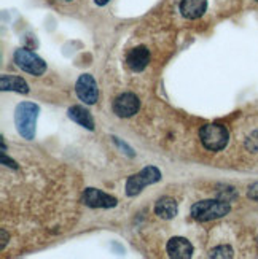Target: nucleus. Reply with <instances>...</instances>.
<instances>
[{
	"mask_svg": "<svg viewBox=\"0 0 258 259\" xmlns=\"http://www.w3.org/2000/svg\"><path fill=\"white\" fill-rule=\"evenodd\" d=\"M40 107L32 102H21L15 110V126L18 134L26 140H33L35 137L37 118Z\"/></svg>",
	"mask_w": 258,
	"mask_h": 259,
	"instance_id": "f257e3e1",
	"label": "nucleus"
},
{
	"mask_svg": "<svg viewBox=\"0 0 258 259\" xmlns=\"http://www.w3.org/2000/svg\"><path fill=\"white\" fill-rule=\"evenodd\" d=\"M231 210V205L228 200L223 199H207V200H199L192 207V217L196 221H212L227 217Z\"/></svg>",
	"mask_w": 258,
	"mask_h": 259,
	"instance_id": "f03ea898",
	"label": "nucleus"
},
{
	"mask_svg": "<svg viewBox=\"0 0 258 259\" xmlns=\"http://www.w3.org/2000/svg\"><path fill=\"white\" fill-rule=\"evenodd\" d=\"M201 143L209 151H220L228 145L230 132L222 124H204L199 129Z\"/></svg>",
	"mask_w": 258,
	"mask_h": 259,
	"instance_id": "7ed1b4c3",
	"label": "nucleus"
},
{
	"mask_svg": "<svg viewBox=\"0 0 258 259\" xmlns=\"http://www.w3.org/2000/svg\"><path fill=\"white\" fill-rule=\"evenodd\" d=\"M161 180V170L155 165L143 167L142 170L136 175H131L126 182V194L134 197L142 193V189L149 185H155Z\"/></svg>",
	"mask_w": 258,
	"mask_h": 259,
	"instance_id": "20e7f679",
	"label": "nucleus"
},
{
	"mask_svg": "<svg viewBox=\"0 0 258 259\" xmlns=\"http://www.w3.org/2000/svg\"><path fill=\"white\" fill-rule=\"evenodd\" d=\"M15 62L21 70H24L33 76H42L47 72V62H45L40 56L32 53L27 48H19L15 51Z\"/></svg>",
	"mask_w": 258,
	"mask_h": 259,
	"instance_id": "39448f33",
	"label": "nucleus"
},
{
	"mask_svg": "<svg viewBox=\"0 0 258 259\" xmlns=\"http://www.w3.org/2000/svg\"><path fill=\"white\" fill-rule=\"evenodd\" d=\"M75 93L78 96V99L85 102L86 105H94L99 99V89H97V83L93 78V75L85 73L80 75V78L75 83Z\"/></svg>",
	"mask_w": 258,
	"mask_h": 259,
	"instance_id": "423d86ee",
	"label": "nucleus"
},
{
	"mask_svg": "<svg viewBox=\"0 0 258 259\" xmlns=\"http://www.w3.org/2000/svg\"><path fill=\"white\" fill-rule=\"evenodd\" d=\"M82 204L91 208H114L117 207L118 200L114 196L105 194L104 191H100V189L88 188L85 189V193L82 196Z\"/></svg>",
	"mask_w": 258,
	"mask_h": 259,
	"instance_id": "0eeeda50",
	"label": "nucleus"
},
{
	"mask_svg": "<svg viewBox=\"0 0 258 259\" xmlns=\"http://www.w3.org/2000/svg\"><path fill=\"white\" fill-rule=\"evenodd\" d=\"M140 100L132 93H123L114 100V111L120 118H131L139 111Z\"/></svg>",
	"mask_w": 258,
	"mask_h": 259,
	"instance_id": "6e6552de",
	"label": "nucleus"
},
{
	"mask_svg": "<svg viewBox=\"0 0 258 259\" xmlns=\"http://www.w3.org/2000/svg\"><path fill=\"white\" fill-rule=\"evenodd\" d=\"M150 59H152V56H150L149 48L140 45V47L132 48L128 53L126 64L132 72H142V70L147 69V65L150 64Z\"/></svg>",
	"mask_w": 258,
	"mask_h": 259,
	"instance_id": "1a4fd4ad",
	"label": "nucleus"
},
{
	"mask_svg": "<svg viewBox=\"0 0 258 259\" xmlns=\"http://www.w3.org/2000/svg\"><path fill=\"white\" fill-rule=\"evenodd\" d=\"M166 250L169 257H174V259H190L195 251L192 242L187 240L185 237H172L167 242Z\"/></svg>",
	"mask_w": 258,
	"mask_h": 259,
	"instance_id": "9d476101",
	"label": "nucleus"
},
{
	"mask_svg": "<svg viewBox=\"0 0 258 259\" xmlns=\"http://www.w3.org/2000/svg\"><path fill=\"white\" fill-rule=\"evenodd\" d=\"M207 10V0H182L180 11L182 16L187 19H198Z\"/></svg>",
	"mask_w": 258,
	"mask_h": 259,
	"instance_id": "9b49d317",
	"label": "nucleus"
},
{
	"mask_svg": "<svg viewBox=\"0 0 258 259\" xmlns=\"http://www.w3.org/2000/svg\"><path fill=\"white\" fill-rule=\"evenodd\" d=\"M0 89L19 94H29V84L26 83V80L15 75H2V78H0Z\"/></svg>",
	"mask_w": 258,
	"mask_h": 259,
	"instance_id": "f8f14e48",
	"label": "nucleus"
},
{
	"mask_svg": "<svg viewBox=\"0 0 258 259\" xmlns=\"http://www.w3.org/2000/svg\"><path fill=\"white\" fill-rule=\"evenodd\" d=\"M69 118L72 121H75L77 124L83 126L88 131H94V119L91 116V113L82 105H73L69 108Z\"/></svg>",
	"mask_w": 258,
	"mask_h": 259,
	"instance_id": "ddd939ff",
	"label": "nucleus"
},
{
	"mask_svg": "<svg viewBox=\"0 0 258 259\" xmlns=\"http://www.w3.org/2000/svg\"><path fill=\"white\" fill-rule=\"evenodd\" d=\"M155 213L161 220H172L177 215V202L172 197H161L155 205Z\"/></svg>",
	"mask_w": 258,
	"mask_h": 259,
	"instance_id": "4468645a",
	"label": "nucleus"
},
{
	"mask_svg": "<svg viewBox=\"0 0 258 259\" xmlns=\"http://www.w3.org/2000/svg\"><path fill=\"white\" fill-rule=\"evenodd\" d=\"M209 256L220 257V259H230V257H233V248L228 245H220V246H215V248H212Z\"/></svg>",
	"mask_w": 258,
	"mask_h": 259,
	"instance_id": "2eb2a0df",
	"label": "nucleus"
},
{
	"mask_svg": "<svg viewBox=\"0 0 258 259\" xmlns=\"http://www.w3.org/2000/svg\"><path fill=\"white\" fill-rule=\"evenodd\" d=\"M245 148L252 153H258V131L252 132L245 140Z\"/></svg>",
	"mask_w": 258,
	"mask_h": 259,
	"instance_id": "dca6fc26",
	"label": "nucleus"
},
{
	"mask_svg": "<svg viewBox=\"0 0 258 259\" xmlns=\"http://www.w3.org/2000/svg\"><path fill=\"white\" fill-rule=\"evenodd\" d=\"M247 196H249L252 200H256V202H258V182H256V183H253V185L249 188Z\"/></svg>",
	"mask_w": 258,
	"mask_h": 259,
	"instance_id": "f3484780",
	"label": "nucleus"
},
{
	"mask_svg": "<svg viewBox=\"0 0 258 259\" xmlns=\"http://www.w3.org/2000/svg\"><path fill=\"white\" fill-rule=\"evenodd\" d=\"M2 162H4V165H10L11 168H18L16 162L13 159H10V157H7L5 151H2Z\"/></svg>",
	"mask_w": 258,
	"mask_h": 259,
	"instance_id": "a211bd4d",
	"label": "nucleus"
},
{
	"mask_svg": "<svg viewBox=\"0 0 258 259\" xmlns=\"http://www.w3.org/2000/svg\"><path fill=\"white\" fill-rule=\"evenodd\" d=\"M114 142H115V143H117V145L120 146V148H121V150H126V154H128V156H131V157L134 156V153H132V150L129 148V146H128L126 143H121V142H120V140H118L117 137H114Z\"/></svg>",
	"mask_w": 258,
	"mask_h": 259,
	"instance_id": "6ab92c4d",
	"label": "nucleus"
},
{
	"mask_svg": "<svg viewBox=\"0 0 258 259\" xmlns=\"http://www.w3.org/2000/svg\"><path fill=\"white\" fill-rule=\"evenodd\" d=\"M5 245H7V231L2 229V245H0V248H5Z\"/></svg>",
	"mask_w": 258,
	"mask_h": 259,
	"instance_id": "aec40b11",
	"label": "nucleus"
},
{
	"mask_svg": "<svg viewBox=\"0 0 258 259\" xmlns=\"http://www.w3.org/2000/svg\"><path fill=\"white\" fill-rule=\"evenodd\" d=\"M108 2H110V0H94V4L99 5V7H104V5H107Z\"/></svg>",
	"mask_w": 258,
	"mask_h": 259,
	"instance_id": "412c9836",
	"label": "nucleus"
},
{
	"mask_svg": "<svg viewBox=\"0 0 258 259\" xmlns=\"http://www.w3.org/2000/svg\"><path fill=\"white\" fill-rule=\"evenodd\" d=\"M64 2H70V0H64Z\"/></svg>",
	"mask_w": 258,
	"mask_h": 259,
	"instance_id": "4be33fe9",
	"label": "nucleus"
},
{
	"mask_svg": "<svg viewBox=\"0 0 258 259\" xmlns=\"http://www.w3.org/2000/svg\"><path fill=\"white\" fill-rule=\"evenodd\" d=\"M256 2H258V0H256Z\"/></svg>",
	"mask_w": 258,
	"mask_h": 259,
	"instance_id": "5701e85b",
	"label": "nucleus"
}]
</instances>
